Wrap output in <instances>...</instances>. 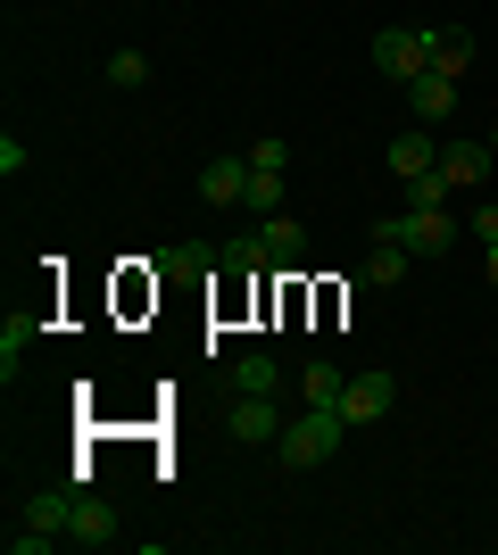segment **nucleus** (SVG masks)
<instances>
[{"label": "nucleus", "mask_w": 498, "mask_h": 555, "mask_svg": "<svg viewBox=\"0 0 498 555\" xmlns=\"http://www.w3.org/2000/svg\"><path fill=\"white\" fill-rule=\"evenodd\" d=\"M407 199H416V208H449L457 183H449V175H416V183H407Z\"/></svg>", "instance_id": "20"}, {"label": "nucleus", "mask_w": 498, "mask_h": 555, "mask_svg": "<svg viewBox=\"0 0 498 555\" xmlns=\"http://www.w3.org/2000/svg\"><path fill=\"white\" fill-rule=\"evenodd\" d=\"M407 266H416V249L391 241V232H374V249H366V266L349 274V291H391V282H407Z\"/></svg>", "instance_id": "6"}, {"label": "nucleus", "mask_w": 498, "mask_h": 555, "mask_svg": "<svg viewBox=\"0 0 498 555\" xmlns=\"http://www.w3.org/2000/svg\"><path fill=\"white\" fill-rule=\"evenodd\" d=\"M100 75H108L117 92H142V83H150V59H142V50H108V67H100Z\"/></svg>", "instance_id": "17"}, {"label": "nucleus", "mask_w": 498, "mask_h": 555, "mask_svg": "<svg viewBox=\"0 0 498 555\" xmlns=\"http://www.w3.org/2000/svg\"><path fill=\"white\" fill-rule=\"evenodd\" d=\"M25 522H50V531L75 539V547H108V539H117V514L100 506V498H84V489H67V498H34Z\"/></svg>", "instance_id": "1"}, {"label": "nucleus", "mask_w": 498, "mask_h": 555, "mask_svg": "<svg viewBox=\"0 0 498 555\" xmlns=\"http://www.w3.org/2000/svg\"><path fill=\"white\" fill-rule=\"evenodd\" d=\"M241 191H250V158H208V166H200V199L241 208Z\"/></svg>", "instance_id": "11"}, {"label": "nucleus", "mask_w": 498, "mask_h": 555, "mask_svg": "<svg viewBox=\"0 0 498 555\" xmlns=\"http://www.w3.org/2000/svg\"><path fill=\"white\" fill-rule=\"evenodd\" d=\"M225 431H233L241 448H266V440H283V406H274V390H266V398H233Z\"/></svg>", "instance_id": "7"}, {"label": "nucleus", "mask_w": 498, "mask_h": 555, "mask_svg": "<svg viewBox=\"0 0 498 555\" xmlns=\"http://www.w3.org/2000/svg\"><path fill=\"white\" fill-rule=\"evenodd\" d=\"M391 175H399V183H416V175H440V133H432V125L399 133V141H391Z\"/></svg>", "instance_id": "9"}, {"label": "nucleus", "mask_w": 498, "mask_h": 555, "mask_svg": "<svg viewBox=\"0 0 498 555\" xmlns=\"http://www.w3.org/2000/svg\"><path fill=\"white\" fill-rule=\"evenodd\" d=\"M490 150H498V125H490Z\"/></svg>", "instance_id": "25"}, {"label": "nucleus", "mask_w": 498, "mask_h": 555, "mask_svg": "<svg viewBox=\"0 0 498 555\" xmlns=\"http://www.w3.org/2000/svg\"><path fill=\"white\" fill-rule=\"evenodd\" d=\"M225 382H233V398H266L274 382H283V365H274V357H233Z\"/></svg>", "instance_id": "14"}, {"label": "nucleus", "mask_w": 498, "mask_h": 555, "mask_svg": "<svg viewBox=\"0 0 498 555\" xmlns=\"http://www.w3.org/2000/svg\"><path fill=\"white\" fill-rule=\"evenodd\" d=\"M407 100H416V125H449L457 116V75H416V83H407Z\"/></svg>", "instance_id": "10"}, {"label": "nucleus", "mask_w": 498, "mask_h": 555, "mask_svg": "<svg viewBox=\"0 0 498 555\" xmlns=\"http://www.w3.org/2000/svg\"><path fill=\"white\" fill-rule=\"evenodd\" d=\"M465 59H474V34H465V25L432 34V75H465Z\"/></svg>", "instance_id": "16"}, {"label": "nucleus", "mask_w": 498, "mask_h": 555, "mask_svg": "<svg viewBox=\"0 0 498 555\" xmlns=\"http://www.w3.org/2000/svg\"><path fill=\"white\" fill-rule=\"evenodd\" d=\"M440 175H449L457 191H482L498 175V150L490 141H465V133H440Z\"/></svg>", "instance_id": "5"}, {"label": "nucleus", "mask_w": 498, "mask_h": 555, "mask_svg": "<svg viewBox=\"0 0 498 555\" xmlns=\"http://www.w3.org/2000/svg\"><path fill=\"white\" fill-rule=\"evenodd\" d=\"M374 232L407 241L416 257H449V249H457V216H449V208H407V216H382Z\"/></svg>", "instance_id": "3"}, {"label": "nucleus", "mask_w": 498, "mask_h": 555, "mask_svg": "<svg viewBox=\"0 0 498 555\" xmlns=\"http://www.w3.org/2000/svg\"><path fill=\"white\" fill-rule=\"evenodd\" d=\"M482 266H490V291H498V241H482Z\"/></svg>", "instance_id": "24"}, {"label": "nucleus", "mask_w": 498, "mask_h": 555, "mask_svg": "<svg viewBox=\"0 0 498 555\" xmlns=\"http://www.w3.org/2000/svg\"><path fill=\"white\" fill-rule=\"evenodd\" d=\"M391 406H399V382H391V373H349V390H341V415L349 423H382Z\"/></svg>", "instance_id": "8"}, {"label": "nucleus", "mask_w": 498, "mask_h": 555, "mask_svg": "<svg viewBox=\"0 0 498 555\" xmlns=\"http://www.w3.org/2000/svg\"><path fill=\"white\" fill-rule=\"evenodd\" d=\"M241 208H250V216H283V175H274V166H250V191H241Z\"/></svg>", "instance_id": "15"}, {"label": "nucleus", "mask_w": 498, "mask_h": 555, "mask_svg": "<svg viewBox=\"0 0 498 555\" xmlns=\"http://www.w3.org/2000/svg\"><path fill=\"white\" fill-rule=\"evenodd\" d=\"M490 183H498V175H490Z\"/></svg>", "instance_id": "26"}, {"label": "nucleus", "mask_w": 498, "mask_h": 555, "mask_svg": "<svg viewBox=\"0 0 498 555\" xmlns=\"http://www.w3.org/2000/svg\"><path fill=\"white\" fill-rule=\"evenodd\" d=\"M250 166H274V175H283V166H291V150H283V133H266V141H250Z\"/></svg>", "instance_id": "22"}, {"label": "nucleus", "mask_w": 498, "mask_h": 555, "mask_svg": "<svg viewBox=\"0 0 498 555\" xmlns=\"http://www.w3.org/2000/svg\"><path fill=\"white\" fill-rule=\"evenodd\" d=\"M341 440H349V415H332V406H299V415H283V464H291V473L332 464Z\"/></svg>", "instance_id": "2"}, {"label": "nucleus", "mask_w": 498, "mask_h": 555, "mask_svg": "<svg viewBox=\"0 0 498 555\" xmlns=\"http://www.w3.org/2000/svg\"><path fill=\"white\" fill-rule=\"evenodd\" d=\"M258 266H274L258 232H241V241H225V274H258Z\"/></svg>", "instance_id": "18"}, {"label": "nucleus", "mask_w": 498, "mask_h": 555, "mask_svg": "<svg viewBox=\"0 0 498 555\" xmlns=\"http://www.w3.org/2000/svg\"><path fill=\"white\" fill-rule=\"evenodd\" d=\"M258 241H266L274 266H299V257H308V232L291 224V216H258Z\"/></svg>", "instance_id": "13"}, {"label": "nucleus", "mask_w": 498, "mask_h": 555, "mask_svg": "<svg viewBox=\"0 0 498 555\" xmlns=\"http://www.w3.org/2000/svg\"><path fill=\"white\" fill-rule=\"evenodd\" d=\"M374 67L391 75V83H416V75L432 67V34H416V25H382V34H374Z\"/></svg>", "instance_id": "4"}, {"label": "nucleus", "mask_w": 498, "mask_h": 555, "mask_svg": "<svg viewBox=\"0 0 498 555\" xmlns=\"http://www.w3.org/2000/svg\"><path fill=\"white\" fill-rule=\"evenodd\" d=\"M474 241H498V208H482V216H474Z\"/></svg>", "instance_id": "23"}, {"label": "nucleus", "mask_w": 498, "mask_h": 555, "mask_svg": "<svg viewBox=\"0 0 498 555\" xmlns=\"http://www.w3.org/2000/svg\"><path fill=\"white\" fill-rule=\"evenodd\" d=\"M341 390H349V373H341V365H324V357H316V365L299 373V406H332V415H341Z\"/></svg>", "instance_id": "12"}, {"label": "nucleus", "mask_w": 498, "mask_h": 555, "mask_svg": "<svg viewBox=\"0 0 498 555\" xmlns=\"http://www.w3.org/2000/svg\"><path fill=\"white\" fill-rule=\"evenodd\" d=\"M25 340H34V324L25 315H9V332H0V373L17 382V357H25Z\"/></svg>", "instance_id": "21"}, {"label": "nucleus", "mask_w": 498, "mask_h": 555, "mask_svg": "<svg viewBox=\"0 0 498 555\" xmlns=\"http://www.w3.org/2000/svg\"><path fill=\"white\" fill-rule=\"evenodd\" d=\"M50 547H59L50 522H17V531H9V555H50Z\"/></svg>", "instance_id": "19"}]
</instances>
